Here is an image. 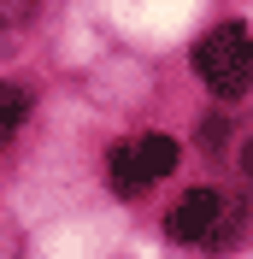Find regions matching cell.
I'll use <instances>...</instances> for the list:
<instances>
[{
    "label": "cell",
    "instance_id": "obj_5",
    "mask_svg": "<svg viewBox=\"0 0 253 259\" xmlns=\"http://www.w3.org/2000/svg\"><path fill=\"white\" fill-rule=\"evenodd\" d=\"M224 130H230L224 118H206V124H200V147H206V153H224Z\"/></svg>",
    "mask_w": 253,
    "mask_h": 259
},
{
    "label": "cell",
    "instance_id": "obj_2",
    "mask_svg": "<svg viewBox=\"0 0 253 259\" xmlns=\"http://www.w3.org/2000/svg\"><path fill=\"white\" fill-rule=\"evenodd\" d=\"M171 165H177V142L171 136H136V142H118L112 147V189L124 194V200H136V194H147L159 177H171Z\"/></svg>",
    "mask_w": 253,
    "mask_h": 259
},
{
    "label": "cell",
    "instance_id": "obj_6",
    "mask_svg": "<svg viewBox=\"0 0 253 259\" xmlns=\"http://www.w3.org/2000/svg\"><path fill=\"white\" fill-rule=\"evenodd\" d=\"M35 0H0V24H18V18H30Z\"/></svg>",
    "mask_w": 253,
    "mask_h": 259
},
{
    "label": "cell",
    "instance_id": "obj_3",
    "mask_svg": "<svg viewBox=\"0 0 253 259\" xmlns=\"http://www.w3.org/2000/svg\"><path fill=\"white\" fill-rule=\"evenodd\" d=\"M218 218H224V200H218V194H212V189H189L171 206L165 230H171V242H206V236L218 230Z\"/></svg>",
    "mask_w": 253,
    "mask_h": 259
},
{
    "label": "cell",
    "instance_id": "obj_4",
    "mask_svg": "<svg viewBox=\"0 0 253 259\" xmlns=\"http://www.w3.org/2000/svg\"><path fill=\"white\" fill-rule=\"evenodd\" d=\"M24 112H30V95H24L18 82H0V142L24 124Z\"/></svg>",
    "mask_w": 253,
    "mask_h": 259
},
{
    "label": "cell",
    "instance_id": "obj_1",
    "mask_svg": "<svg viewBox=\"0 0 253 259\" xmlns=\"http://www.w3.org/2000/svg\"><path fill=\"white\" fill-rule=\"evenodd\" d=\"M194 71L206 77L212 95H247V77H253V41H247V24H218V30L200 35L194 48Z\"/></svg>",
    "mask_w": 253,
    "mask_h": 259
}]
</instances>
